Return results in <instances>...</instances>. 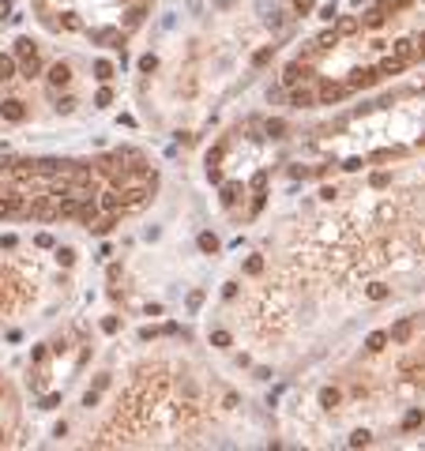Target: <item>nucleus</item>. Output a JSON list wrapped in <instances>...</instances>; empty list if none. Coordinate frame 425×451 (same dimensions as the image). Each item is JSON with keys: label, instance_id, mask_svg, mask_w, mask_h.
<instances>
[{"label": "nucleus", "instance_id": "nucleus-7", "mask_svg": "<svg viewBox=\"0 0 425 451\" xmlns=\"http://www.w3.org/2000/svg\"><path fill=\"white\" fill-rule=\"evenodd\" d=\"M395 71H403V60L399 56H388L380 68H376V75H395Z\"/></svg>", "mask_w": 425, "mask_h": 451}, {"label": "nucleus", "instance_id": "nucleus-19", "mask_svg": "<svg viewBox=\"0 0 425 451\" xmlns=\"http://www.w3.org/2000/svg\"><path fill=\"white\" fill-rule=\"evenodd\" d=\"M0 79H12V60L8 56H0Z\"/></svg>", "mask_w": 425, "mask_h": 451}, {"label": "nucleus", "instance_id": "nucleus-3", "mask_svg": "<svg viewBox=\"0 0 425 451\" xmlns=\"http://www.w3.org/2000/svg\"><path fill=\"white\" fill-rule=\"evenodd\" d=\"M410 331H414V320H399V324L388 331V338H391V342H407V338H410Z\"/></svg>", "mask_w": 425, "mask_h": 451}, {"label": "nucleus", "instance_id": "nucleus-8", "mask_svg": "<svg viewBox=\"0 0 425 451\" xmlns=\"http://www.w3.org/2000/svg\"><path fill=\"white\" fill-rule=\"evenodd\" d=\"M283 79H286V83H290V87H294V83H298V79H305V68H301V64H290V68H286V75H283Z\"/></svg>", "mask_w": 425, "mask_h": 451}, {"label": "nucleus", "instance_id": "nucleus-11", "mask_svg": "<svg viewBox=\"0 0 425 451\" xmlns=\"http://www.w3.org/2000/svg\"><path fill=\"white\" fill-rule=\"evenodd\" d=\"M294 105H298V109L312 105V90H298V94H294Z\"/></svg>", "mask_w": 425, "mask_h": 451}, {"label": "nucleus", "instance_id": "nucleus-14", "mask_svg": "<svg viewBox=\"0 0 425 451\" xmlns=\"http://www.w3.org/2000/svg\"><path fill=\"white\" fill-rule=\"evenodd\" d=\"M94 71H98V79H109V75H113V64H109V60H98Z\"/></svg>", "mask_w": 425, "mask_h": 451}, {"label": "nucleus", "instance_id": "nucleus-18", "mask_svg": "<svg viewBox=\"0 0 425 451\" xmlns=\"http://www.w3.org/2000/svg\"><path fill=\"white\" fill-rule=\"evenodd\" d=\"M369 27H380L384 23V8H376V12H369V19H365Z\"/></svg>", "mask_w": 425, "mask_h": 451}, {"label": "nucleus", "instance_id": "nucleus-5", "mask_svg": "<svg viewBox=\"0 0 425 451\" xmlns=\"http://www.w3.org/2000/svg\"><path fill=\"white\" fill-rule=\"evenodd\" d=\"M49 79H53V83L57 87H64L71 79V71H68V64H53V68H49Z\"/></svg>", "mask_w": 425, "mask_h": 451}, {"label": "nucleus", "instance_id": "nucleus-22", "mask_svg": "<svg viewBox=\"0 0 425 451\" xmlns=\"http://www.w3.org/2000/svg\"><path fill=\"white\" fill-rule=\"evenodd\" d=\"M214 346H230V335H226V331H214Z\"/></svg>", "mask_w": 425, "mask_h": 451}, {"label": "nucleus", "instance_id": "nucleus-12", "mask_svg": "<svg viewBox=\"0 0 425 451\" xmlns=\"http://www.w3.org/2000/svg\"><path fill=\"white\" fill-rule=\"evenodd\" d=\"M102 207H106V211H117V207H121V196H117V192H106Z\"/></svg>", "mask_w": 425, "mask_h": 451}, {"label": "nucleus", "instance_id": "nucleus-6", "mask_svg": "<svg viewBox=\"0 0 425 451\" xmlns=\"http://www.w3.org/2000/svg\"><path fill=\"white\" fill-rule=\"evenodd\" d=\"M342 94H346V87H331V83H327L324 90H320V102H327V105H331V102H339Z\"/></svg>", "mask_w": 425, "mask_h": 451}, {"label": "nucleus", "instance_id": "nucleus-25", "mask_svg": "<svg viewBox=\"0 0 425 451\" xmlns=\"http://www.w3.org/2000/svg\"><path fill=\"white\" fill-rule=\"evenodd\" d=\"M418 45H422V49H425V34H422V38H418Z\"/></svg>", "mask_w": 425, "mask_h": 451}, {"label": "nucleus", "instance_id": "nucleus-17", "mask_svg": "<svg viewBox=\"0 0 425 451\" xmlns=\"http://www.w3.org/2000/svg\"><path fill=\"white\" fill-rule=\"evenodd\" d=\"M418 425H422V414L410 410V414H407V421H403V429H418Z\"/></svg>", "mask_w": 425, "mask_h": 451}, {"label": "nucleus", "instance_id": "nucleus-24", "mask_svg": "<svg viewBox=\"0 0 425 451\" xmlns=\"http://www.w3.org/2000/svg\"><path fill=\"white\" fill-rule=\"evenodd\" d=\"M312 8V0H298V12H309Z\"/></svg>", "mask_w": 425, "mask_h": 451}, {"label": "nucleus", "instance_id": "nucleus-23", "mask_svg": "<svg viewBox=\"0 0 425 451\" xmlns=\"http://www.w3.org/2000/svg\"><path fill=\"white\" fill-rule=\"evenodd\" d=\"M245 267H248V271H252V275H256V271L264 267V260H260V256H252V260H248V263H245Z\"/></svg>", "mask_w": 425, "mask_h": 451}, {"label": "nucleus", "instance_id": "nucleus-2", "mask_svg": "<svg viewBox=\"0 0 425 451\" xmlns=\"http://www.w3.org/2000/svg\"><path fill=\"white\" fill-rule=\"evenodd\" d=\"M376 79H380V75H376L372 68H357V71H350V87H372Z\"/></svg>", "mask_w": 425, "mask_h": 451}, {"label": "nucleus", "instance_id": "nucleus-9", "mask_svg": "<svg viewBox=\"0 0 425 451\" xmlns=\"http://www.w3.org/2000/svg\"><path fill=\"white\" fill-rule=\"evenodd\" d=\"M369 350L376 353V350H384V346H388V335H384V331H376V335H369V342H365Z\"/></svg>", "mask_w": 425, "mask_h": 451}, {"label": "nucleus", "instance_id": "nucleus-10", "mask_svg": "<svg viewBox=\"0 0 425 451\" xmlns=\"http://www.w3.org/2000/svg\"><path fill=\"white\" fill-rule=\"evenodd\" d=\"M354 30H357V19H339L335 34H354Z\"/></svg>", "mask_w": 425, "mask_h": 451}, {"label": "nucleus", "instance_id": "nucleus-16", "mask_svg": "<svg viewBox=\"0 0 425 451\" xmlns=\"http://www.w3.org/2000/svg\"><path fill=\"white\" fill-rule=\"evenodd\" d=\"M199 248H203V252H214V248H218V241H214L211 233H203V237H199Z\"/></svg>", "mask_w": 425, "mask_h": 451}, {"label": "nucleus", "instance_id": "nucleus-13", "mask_svg": "<svg viewBox=\"0 0 425 451\" xmlns=\"http://www.w3.org/2000/svg\"><path fill=\"white\" fill-rule=\"evenodd\" d=\"M320 402H324V406H335V402H339V391H335V387L320 391Z\"/></svg>", "mask_w": 425, "mask_h": 451}, {"label": "nucleus", "instance_id": "nucleus-4", "mask_svg": "<svg viewBox=\"0 0 425 451\" xmlns=\"http://www.w3.org/2000/svg\"><path fill=\"white\" fill-rule=\"evenodd\" d=\"M391 49H395V56L403 60V64H407V60H410V56L418 53V49H414V42H407V38H399V42L391 45Z\"/></svg>", "mask_w": 425, "mask_h": 451}, {"label": "nucleus", "instance_id": "nucleus-1", "mask_svg": "<svg viewBox=\"0 0 425 451\" xmlns=\"http://www.w3.org/2000/svg\"><path fill=\"white\" fill-rule=\"evenodd\" d=\"M30 218H38V222H53L60 218V199L57 196H42L30 203Z\"/></svg>", "mask_w": 425, "mask_h": 451}, {"label": "nucleus", "instance_id": "nucleus-15", "mask_svg": "<svg viewBox=\"0 0 425 451\" xmlns=\"http://www.w3.org/2000/svg\"><path fill=\"white\" fill-rule=\"evenodd\" d=\"M4 117H8V121H19V117H23L19 102H8V105H4Z\"/></svg>", "mask_w": 425, "mask_h": 451}, {"label": "nucleus", "instance_id": "nucleus-20", "mask_svg": "<svg viewBox=\"0 0 425 451\" xmlns=\"http://www.w3.org/2000/svg\"><path fill=\"white\" fill-rule=\"evenodd\" d=\"M369 297H372V301H380V297H388V290L376 282V286H369Z\"/></svg>", "mask_w": 425, "mask_h": 451}, {"label": "nucleus", "instance_id": "nucleus-21", "mask_svg": "<svg viewBox=\"0 0 425 451\" xmlns=\"http://www.w3.org/2000/svg\"><path fill=\"white\" fill-rule=\"evenodd\" d=\"M350 444H354V448H361V444H369V433H354V436H350Z\"/></svg>", "mask_w": 425, "mask_h": 451}]
</instances>
